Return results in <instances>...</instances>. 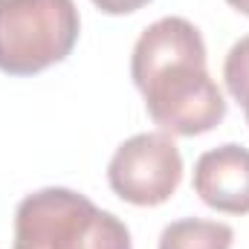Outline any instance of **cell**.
Instances as JSON below:
<instances>
[{"label":"cell","instance_id":"6da1fadb","mask_svg":"<svg viewBox=\"0 0 249 249\" xmlns=\"http://www.w3.org/2000/svg\"><path fill=\"white\" fill-rule=\"evenodd\" d=\"M148 116L171 136H200L226 119V99L206 70V44L186 18L154 20L130 55Z\"/></svg>","mask_w":249,"mask_h":249},{"label":"cell","instance_id":"7a4b0ae2","mask_svg":"<svg viewBox=\"0 0 249 249\" xmlns=\"http://www.w3.org/2000/svg\"><path fill=\"white\" fill-rule=\"evenodd\" d=\"M12 249H133L122 220L72 188H41L15 209Z\"/></svg>","mask_w":249,"mask_h":249},{"label":"cell","instance_id":"3957f363","mask_svg":"<svg viewBox=\"0 0 249 249\" xmlns=\"http://www.w3.org/2000/svg\"><path fill=\"white\" fill-rule=\"evenodd\" d=\"M78 32L72 0H0V72L35 75L61 64Z\"/></svg>","mask_w":249,"mask_h":249},{"label":"cell","instance_id":"277c9868","mask_svg":"<svg viewBox=\"0 0 249 249\" xmlns=\"http://www.w3.org/2000/svg\"><path fill=\"white\" fill-rule=\"evenodd\" d=\"M107 183L133 206H160L183 183V157L171 133H136L124 139L107 162Z\"/></svg>","mask_w":249,"mask_h":249},{"label":"cell","instance_id":"5b68a950","mask_svg":"<svg viewBox=\"0 0 249 249\" xmlns=\"http://www.w3.org/2000/svg\"><path fill=\"white\" fill-rule=\"evenodd\" d=\"M194 191L223 214H249V148L226 142L206 151L194 165Z\"/></svg>","mask_w":249,"mask_h":249},{"label":"cell","instance_id":"8992f818","mask_svg":"<svg viewBox=\"0 0 249 249\" xmlns=\"http://www.w3.org/2000/svg\"><path fill=\"white\" fill-rule=\"evenodd\" d=\"M235 232L220 220L183 217L162 229L157 249H232Z\"/></svg>","mask_w":249,"mask_h":249},{"label":"cell","instance_id":"52a82bcc","mask_svg":"<svg viewBox=\"0 0 249 249\" xmlns=\"http://www.w3.org/2000/svg\"><path fill=\"white\" fill-rule=\"evenodd\" d=\"M223 81H226L229 96L244 107V116L249 124V35L232 44L223 61Z\"/></svg>","mask_w":249,"mask_h":249},{"label":"cell","instance_id":"ba28073f","mask_svg":"<svg viewBox=\"0 0 249 249\" xmlns=\"http://www.w3.org/2000/svg\"><path fill=\"white\" fill-rule=\"evenodd\" d=\"M151 0H93V6L102 9L105 15H130V12H139Z\"/></svg>","mask_w":249,"mask_h":249},{"label":"cell","instance_id":"9c48e42d","mask_svg":"<svg viewBox=\"0 0 249 249\" xmlns=\"http://www.w3.org/2000/svg\"><path fill=\"white\" fill-rule=\"evenodd\" d=\"M226 3H229L235 12H241V15H247L249 18V0H226Z\"/></svg>","mask_w":249,"mask_h":249}]
</instances>
